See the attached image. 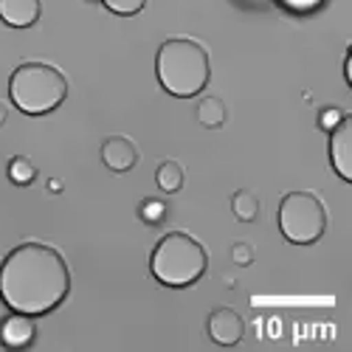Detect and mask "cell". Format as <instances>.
<instances>
[{"mask_svg":"<svg viewBox=\"0 0 352 352\" xmlns=\"http://www.w3.org/2000/svg\"><path fill=\"white\" fill-rule=\"evenodd\" d=\"M6 119H9V110H6V104H3V102H0V127L6 124Z\"/></svg>","mask_w":352,"mask_h":352,"instance_id":"obj_22","label":"cell"},{"mask_svg":"<svg viewBox=\"0 0 352 352\" xmlns=\"http://www.w3.org/2000/svg\"><path fill=\"white\" fill-rule=\"evenodd\" d=\"M344 116H346V110H341V107H324V110L318 113V127L330 133V130L344 119Z\"/></svg>","mask_w":352,"mask_h":352,"instance_id":"obj_17","label":"cell"},{"mask_svg":"<svg viewBox=\"0 0 352 352\" xmlns=\"http://www.w3.org/2000/svg\"><path fill=\"white\" fill-rule=\"evenodd\" d=\"M231 259H234V265L248 268L251 262H254V248L248 243H234L231 245Z\"/></svg>","mask_w":352,"mask_h":352,"instance_id":"obj_18","label":"cell"},{"mask_svg":"<svg viewBox=\"0 0 352 352\" xmlns=\"http://www.w3.org/2000/svg\"><path fill=\"white\" fill-rule=\"evenodd\" d=\"M184 181H186V172L178 161H161L158 169H155V184L164 195H175V192H181L184 189Z\"/></svg>","mask_w":352,"mask_h":352,"instance_id":"obj_12","label":"cell"},{"mask_svg":"<svg viewBox=\"0 0 352 352\" xmlns=\"http://www.w3.org/2000/svg\"><path fill=\"white\" fill-rule=\"evenodd\" d=\"M48 192H63V181L51 178V181H48Z\"/></svg>","mask_w":352,"mask_h":352,"instance_id":"obj_21","label":"cell"},{"mask_svg":"<svg viewBox=\"0 0 352 352\" xmlns=\"http://www.w3.org/2000/svg\"><path fill=\"white\" fill-rule=\"evenodd\" d=\"M71 293V268L65 256L45 243H20L0 262V299L28 316L56 310Z\"/></svg>","mask_w":352,"mask_h":352,"instance_id":"obj_1","label":"cell"},{"mask_svg":"<svg viewBox=\"0 0 352 352\" xmlns=\"http://www.w3.org/2000/svg\"><path fill=\"white\" fill-rule=\"evenodd\" d=\"M102 164L110 172H130L138 164V146L127 135H107L102 141Z\"/></svg>","mask_w":352,"mask_h":352,"instance_id":"obj_8","label":"cell"},{"mask_svg":"<svg viewBox=\"0 0 352 352\" xmlns=\"http://www.w3.org/2000/svg\"><path fill=\"white\" fill-rule=\"evenodd\" d=\"M279 3L285 6V9H290V12H313V9H318L324 0H279Z\"/></svg>","mask_w":352,"mask_h":352,"instance_id":"obj_19","label":"cell"},{"mask_svg":"<svg viewBox=\"0 0 352 352\" xmlns=\"http://www.w3.org/2000/svg\"><path fill=\"white\" fill-rule=\"evenodd\" d=\"M166 214H169V206H166L164 200H158V197H146V200L138 203V217H141L144 223H150V226L164 223Z\"/></svg>","mask_w":352,"mask_h":352,"instance_id":"obj_15","label":"cell"},{"mask_svg":"<svg viewBox=\"0 0 352 352\" xmlns=\"http://www.w3.org/2000/svg\"><path fill=\"white\" fill-rule=\"evenodd\" d=\"M102 3H104V9H110L119 17H133L146 6V0H102Z\"/></svg>","mask_w":352,"mask_h":352,"instance_id":"obj_16","label":"cell"},{"mask_svg":"<svg viewBox=\"0 0 352 352\" xmlns=\"http://www.w3.org/2000/svg\"><path fill=\"white\" fill-rule=\"evenodd\" d=\"M195 116L206 130H220L226 124V119H228V110H226V102L220 96H203L197 102Z\"/></svg>","mask_w":352,"mask_h":352,"instance_id":"obj_11","label":"cell"},{"mask_svg":"<svg viewBox=\"0 0 352 352\" xmlns=\"http://www.w3.org/2000/svg\"><path fill=\"white\" fill-rule=\"evenodd\" d=\"M43 14V0H0V20L12 28H32Z\"/></svg>","mask_w":352,"mask_h":352,"instance_id":"obj_10","label":"cell"},{"mask_svg":"<svg viewBox=\"0 0 352 352\" xmlns=\"http://www.w3.org/2000/svg\"><path fill=\"white\" fill-rule=\"evenodd\" d=\"M330 164L341 181H352V116L349 113L330 130Z\"/></svg>","mask_w":352,"mask_h":352,"instance_id":"obj_7","label":"cell"},{"mask_svg":"<svg viewBox=\"0 0 352 352\" xmlns=\"http://www.w3.org/2000/svg\"><path fill=\"white\" fill-rule=\"evenodd\" d=\"M34 338H37L34 316L12 310L3 321H0V344H3V346H9V349H23V346H28V344H34Z\"/></svg>","mask_w":352,"mask_h":352,"instance_id":"obj_9","label":"cell"},{"mask_svg":"<svg viewBox=\"0 0 352 352\" xmlns=\"http://www.w3.org/2000/svg\"><path fill=\"white\" fill-rule=\"evenodd\" d=\"M209 268V254L200 240L186 231H169L158 240L150 256L153 276L166 287H192Z\"/></svg>","mask_w":352,"mask_h":352,"instance_id":"obj_3","label":"cell"},{"mask_svg":"<svg viewBox=\"0 0 352 352\" xmlns=\"http://www.w3.org/2000/svg\"><path fill=\"white\" fill-rule=\"evenodd\" d=\"M206 333L220 346H234L245 336V321L234 307H217L206 318Z\"/></svg>","mask_w":352,"mask_h":352,"instance_id":"obj_6","label":"cell"},{"mask_svg":"<svg viewBox=\"0 0 352 352\" xmlns=\"http://www.w3.org/2000/svg\"><path fill=\"white\" fill-rule=\"evenodd\" d=\"M9 96L25 116H48L68 99V76L48 63H23L12 71Z\"/></svg>","mask_w":352,"mask_h":352,"instance_id":"obj_4","label":"cell"},{"mask_svg":"<svg viewBox=\"0 0 352 352\" xmlns=\"http://www.w3.org/2000/svg\"><path fill=\"white\" fill-rule=\"evenodd\" d=\"M155 74L166 94L178 99H192L212 79L209 51L192 37H169L155 54Z\"/></svg>","mask_w":352,"mask_h":352,"instance_id":"obj_2","label":"cell"},{"mask_svg":"<svg viewBox=\"0 0 352 352\" xmlns=\"http://www.w3.org/2000/svg\"><path fill=\"white\" fill-rule=\"evenodd\" d=\"M279 231L293 245H313L327 231V209L313 192H287L279 200Z\"/></svg>","mask_w":352,"mask_h":352,"instance_id":"obj_5","label":"cell"},{"mask_svg":"<svg viewBox=\"0 0 352 352\" xmlns=\"http://www.w3.org/2000/svg\"><path fill=\"white\" fill-rule=\"evenodd\" d=\"M349 60H352V51L346 48V56H344V79H346V85H352V68H349Z\"/></svg>","mask_w":352,"mask_h":352,"instance_id":"obj_20","label":"cell"},{"mask_svg":"<svg viewBox=\"0 0 352 352\" xmlns=\"http://www.w3.org/2000/svg\"><path fill=\"white\" fill-rule=\"evenodd\" d=\"M231 212L240 223H254L259 217V197L251 189H237L231 195Z\"/></svg>","mask_w":352,"mask_h":352,"instance_id":"obj_13","label":"cell"},{"mask_svg":"<svg viewBox=\"0 0 352 352\" xmlns=\"http://www.w3.org/2000/svg\"><path fill=\"white\" fill-rule=\"evenodd\" d=\"M6 175H9V181H12V184H17V186H28V184H34V181H37V166L32 164V158L14 155V158H9V164H6Z\"/></svg>","mask_w":352,"mask_h":352,"instance_id":"obj_14","label":"cell"}]
</instances>
